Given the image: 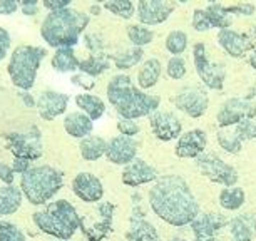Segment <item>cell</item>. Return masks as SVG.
Instances as JSON below:
<instances>
[{
  "instance_id": "obj_35",
  "label": "cell",
  "mask_w": 256,
  "mask_h": 241,
  "mask_svg": "<svg viewBox=\"0 0 256 241\" xmlns=\"http://www.w3.org/2000/svg\"><path fill=\"white\" fill-rule=\"evenodd\" d=\"M102 8L124 18V20H129V18L136 16V6L132 2H129V0H109V2H104Z\"/></svg>"
},
{
  "instance_id": "obj_25",
  "label": "cell",
  "mask_w": 256,
  "mask_h": 241,
  "mask_svg": "<svg viewBox=\"0 0 256 241\" xmlns=\"http://www.w3.org/2000/svg\"><path fill=\"white\" fill-rule=\"evenodd\" d=\"M161 62L158 59H148L138 72V88L141 90L154 88L161 79Z\"/></svg>"
},
{
  "instance_id": "obj_8",
  "label": "cell",
  "mask_w": 256,
  "mask_h": 241,
  "mask_svg": "<svg viewBox=\"0 0 256 241\" xmlns=\"http://www.w3.org/2000/svg\"><path fill=\"white\" fill-rule=\"evenodd\" d=\"M116 206L108 201L98 204L96 213L90 216H80V231L88 241H102L112 230Z\"/></svg>"
},
{
  "instance_id": "obj_9",
  "label": "cell",
  "mask_w": 256,
  "mask_h": 241,
  "mask_svg": "<svg viewBox=\"0 0 256 241\" xmlns=\"http://www.w3.org/2000/svg\"><path fill=\"white\" fill-rule=\"evenodd\" d=\"M192 60H194V69L198 77L202 80V84L208 89L221 90L224 88L226 72L220 64H214L208 59L206 46L202 42H196L192 46Z\"/></svg>"
},
{
  "instance_id": "obj_33",
  "label": "cell",
  "mask_w": 256,
  "mask_h": 241,
  "mask_svg": "<svg viewBox=\"0 0 256 241\" xmlns=\"http://www.w3.org/2000/svg\"><path fill=\"white\" fill-rule=\"evenodd\" d=\"M142 57H144V50L141 47H129V49H124L118 52L116 56H112V62L118 69L126 70L138 66L142 60Z\"/></svg>"
},
{
  "instance_id": "obj_32",
  "label": "cell",
  "mask_w": 256,
  "mask_h": 241,
  "mask_svg": "<svg viewBox=\"0 0 256 241\" xmlns=\"http://www.w3.org/2000/svg\"><path fill=\"white\" fill-rule=\"evenodd\" d=\"M204 14H206V18L210 22L211 28H220V30H226V28L231 27L233 24V18L231 16L224 12V8L221 4H210L206 8H204Z\"/></svg>"
},
{
  "instance_id": "obj_38",
  "label": "cell",
  "mask_w": 256,
  "mask_h": 241,
  "mask_svg": "<svg viewBox=\"0 0 256 241\" xmlns=\"http://www.w3.org/2000/svg\"><path fill=\"white\" fill-rule=\"evenodd\" d=\"M231 132L234 134V138L241 144L244 141H251V139H256V122H253V120H243V122L236 124Z\"/></svg>"
},
{
  "instance_id": "obj_15",
  "label": "cell",
  "mask_w": 256,
  "mask_h": 241,
  "mask_svg": "<svg viewBox=\"0 0 256 241\" xmlns=\"http://www.w3.org/2000/svg\"><path fill=\"white\" fill-rule=\"evenodd\" d=\"M146 213L139 206V201H134V210L131 213V223L129 230L126 231L128 241H161L158 228L146 220Z\"/></svg>"
},
{
  "instance_id": "obj_12",
  "label": "cell",
  "mask_w": 256,
  "mask_h": 241,
  "mask_svg": "<svg viewBox=\"0 0 256 241\" xmlns=\"http://www.w3.org/2000/svg\"><path fill=\"white\" fill-rule=\"evenodd\" d=\"M172 102H174L178 109L188 114L190 118L198 119L206 114L208 106H210V98H208V92L202 88L188 86V88L178 90Z\"/></svg>"
},
{
  "instance_id": "obj_13",
  "label": "cell",
  "mask_w": 256,
  "mask_h": 241,
  "mask_svg": "<svg viewBox=\"0 0 256 241\" xmlns=\"http://www.w3.org/2000/svg\"><path fill=\"white\" fill-rule=\"evenodd\" d=\"M149 124L151 129L159 141H172V139H180L182 134V124L180 118L168 110H156L149 116Z\"/></svg>"
},
{
  "instance_id": "obj_46",
  "label": "cell",
  "mask_w": 256,
  "mask_h": 241,
  "mask_svg": "<svg viewBox=\"0 0 256 241\" xmlns=\"http://www.w3.org/2000/svg\"><path fill=\"white\" fill-rule=\"evenodd\" d=\"M42 6L49 12H59V10H64L67 7H70V0H44Z\"/></svg>"
},
{
  "instance_id": "obj_36",
  "label": "cell",
  "mask_w": 256,
  "mask_h": 241,
  "mask_svg": "<svg viewBox=\"0 0 256 241\" xmlns=\"http://www.w3.org/2000/svg\"><path fill=\"white\" fill-rule=\"evenodd\" d=\"M166 49L168 52L174 54V57H181L188 49V36L182 30H172L166 37Z\"/></svg>"
},
{
  "instance_id": "obj_18",
  "label": "cell",
  "mask_w": 256,
  "mask_h": 241,
  "mask_svg": "<svg viewBox=\"0 0 256 241\" xmlns=\"http://www.w3.org/2000/svg\"><path fill=\"white\" fill-rule=\"evenodd\" d=\"M230 224V220L220 213H200V216L191 223L192 234L196 241H206L216 238L221 230Z\"/></svg>"
},
{
  "instance_id": "obj_20",
  "label": "cell",
  "mask_w": 256,
  "mask_h": 241,
  "mask_svg": "<svg viewBox=\"0 0 256 241\" xmlns=\"http://www.w3.org/2000/svg\"><path fill=\"white\" fill-rule=\"evenodd\" d=\"M158 180H159L158 170L141 158H136L132 162H129L122 171V182L126 186H131V188L148 184V182H152Z\"/></svg>"
},
{
  "instance_id": "obj_16",
  "label": "cell",
  "mask_w": 256,
  "mask_h": 241,
  "mask_svg": "<svg viewBox=\"0 0 256 241\" xmlns=\"http://www.w3.org/2000/svg\"><path fill=\"white\" fill-rule=\"evenodd\" d=\"M138 141L134 138L116 136L108 141V149H106V158L109 162L118 166H128L138 156Z\"/></svg>"
},
{
  "instance_id": "obj_50",
  "label": "cell",
  "mask_w": 256,
  "mask_h": 241,
  "mask_svg": "<svg viewBox=\"0 0 256 241\" xmlns=\"http://www.w3.org/2000/svg\"><path fill=\"white\" fill-rule=\"evenodd\" d=\"M12 170L14 172H17V174H26V172L30 170V161H27V159H16L12 164Z\"/></svg>"
},
{
  "instance_id": "obj_23",
  "label": "cell",
  "mask_w": 256,
  "mask_h": 241,
  "mask_svg": "<svg viewBox=\"0 0 256 241\" xmlns=\"http://www.w3.org/2000/svg\"><path fill=\"white\" fill-rule=\"evenodd\" d=\"M230 233L233 241H253L256 236V218L251 213H243L230 220Z\"/></svg>"
},
{
  "instance_id": "obj_39",
  "label": "cell",
  "mask_w": 256,
  "mask_h": 241,
  "mask_svg": "<svg viewBox=\"0 0 256 241\" xmlns=\"http://www.w3.org/2000/svg\"><path fill=\"white\" fill-rule=\"evenodd\" d=\"M0 241H27L20 228L8 221H0Z\"/></svg>"
},
{
  "instance_id": "obj_11",
  "label": "cell",
  "mask_w": 256,
  "mask_h": 241,
  "mask_svg": "<svg viewBox=\"0 0 256 241\" xmlns=\"http://www.w3.org/2000/svg\"><path fill=\"white\" fill-rule=\"evenodd\" d=\"M6 139L16 159L36 161L42 156V136L38 128H30L27 132H10Z\"/></svg>"
},
{
  "instance_id": "obj_7",
  "label": "cell",
  "mask_w": 256,
  "mask_h": 241,
  "mask_svg": "<svg viewBox=\"0 0 256 241\" xmlns=\"http://www.w3.org/2000/svg\"><path fill=\"white\" fill-rule=\"evenodd\" d=\"M194 162L201 174L208 178L210 181L218 182V184L224 188H233L238 184V171L228 162H224L220 156H216V154L202 152L201 156L194 159Z\"/></svg>"
},
{
  "instance_id": "obj_2",
  "label": "cell",
  "mask_w": 256,
  "mask_h": 241,
  "mask_svg": "<svg viewBox=\"0 0 256 241\" xmlns=\"http://www.w3.org/2000/svg\"><path fill=\"white\" fill-rule=\"evenodd\" d=\"M108 100L114 106L122 119H138L144 116L156 112L161 98L159 96L146 94L138 86H134L132 79L126 74L114 76L108 84Z\"/></svg>"
},
{
  "instance_id": "obj_26",
  "label": "cell",
  "mask_w": 256,
  "mask_h": 241,
  "mask_svg": "<svg viewBox=\"0 0 256 241\" xmlns=\"http://www.w3.org/2000/svg\"><path fill=\"white\" fill-rule=\"evenodd\" d=\"M22 204V190L14 184L0 188V216L14 214Z\"/></svg>"
},
{
  "instance_id": "obj_40",
  "label": "cell",
  "mask_w": 256,
  "mask_h": 241,
  "mask_svg": "<svg viewBox=\"0 0 256 241\" xmlns=\"http://www.w3.org/2000/svg\"><path fill=\"white\" fill-rule=\"evenodd\" d=\"M186 60L182 57H171L168 60V67H166V72L171 79L174 80H180L182 77L186 76Z\"/></svg>"
},
{
  "instance_id": "obj_45",
  "label": "cell",
  "mask_w": 256,
  "mask_h": 241,
  "mask_svg": "<svg viewBox=\"0 0 256 241\" xmlns=\"http://www.w3.org/2000/svg\"><path fill=\"white\" fill-rule=\"evenodd\" d=\"M72 84L74 86H79V88L86 89V90H90L94 89L96 86V80H92L90 76H86V74H79V76H72Z\"/></svg>"
},
{
  "instance_id": "obj_21",
  "label": "cell",
  "mask_w": 256,
  "mask_h": 241,
  "mask_svg": "<svg viewBox=\"0 0 256 241\" xmlns=\"http://www.w3.org/2000/svg\"><path fill=\"white\" fill-rule=\"evenodd\" d=\"M208 136L202 129H191L184 134H181V138L178 139L174 152L178 158L182 159H196L201 156L206 149Z\"/></svg>"
},
{
  "instance_id": "obj_51",
  "label": "cell",
  "mask_w": 256,
  "mask_h": 241,
  "mask_svg": "<svg viewBox=\"0 0 256 241\" xmlns=\"http://www.w3.org/2000/svg\"><path fill=\"white\" fill-rule=\"evenodd\" d=\"M20 10L22 14H26V16H36L38 12V4L36 0H27V2L20 4Z\"/></svg>"
},
{
  "instance_id": "obj_6",
  "label": "cell",
  "mask_w": 256,
  "mask_h": 241,
  "mask_svg": "<svg viewBox=\"0 0 256 241\" xmlns=\"http://www.w3.org/2000/svg\"><path fill=\"white\" fill-rule=\"evenodd\" d=\"M47 50L38 46H18L12 52L7 72L16 88L28 90L36 84V77L42 60L46 59Z\"/></svg>"
},
{
  "instance_id": "obj_54",
  "label": "cell",
  "mask_w": 256,
  "mask_h": 241,
  "mask_svg": "<svg viewBox=\"0 0 256 241\" xmlns=\"http://www.w3.org/2000/svg\"><path fill=\"white\" fill-rule=\"evenodd\" d=\"M248 62H250V66L253 67V69L256 70V52H253V54L250 56V59H248Z\"/></svg>"
},
{
  "instance_id": "obj_24",
  "label": "cell",
  "mask_w": 256,
  "mask_h": 241,
  "mask_svg": "<svg viewBox=\"0 0 256 241\" xmlns=\"http://www.w3.org/2000/svg\"><path fill=\"white\" fill-rule=\"evenodd\" d=\"M64 129L72 138L86 139L92 132L94 124L92 119L89 116H86L84 112H70L64 118Z\"/></svg>"
},
{
  "instance_id": "obj_52",
  "label": "cell",
  "mask_w": 256,
  "mask_h": 241,
  "mask_svg": "<svg viewBox=\"0 0 256 241\" xmlns=\"http://www.w3.org/2000/svg\"><path fill=\"white\" fill-rule=\"evenodd\" d=\"M20 98H22L24 102H26V104L28 106V108H34V106L37 104L36 100H34V99L30 98V94H28V92H22V94H20Z\"/></svg>"
},
{
  "instance_id": "obj_58",
  "label": "cell",
  "mask_w": 256,
  "mask_h": 241,
  "mask_svg": "<svg viewBox=\"0 0 256 241\" xmlns=\"http://www.w3.org/2000/svg\"><path fill=\"white\" fill-rule=\"evenodd\" d=\"M254 34H256V26H254Z\"/></svg>"
},
{
  "instance_id": "obj_3",
  "label": "cell",
  "mask_w": 256,
  "mask_h": 241,
  "mask_svg": "<svg viewBox=\"0 0 256 241\" xmlns=\"http://www.w3.org/2000/svg\"><path fill=\"white\" fill-rule=\"evenodd\" d=\"M90 17L88 14L74 10L67 7L59 12H49L42 22L40 36L42 38L56 49L74 47L79 44V38L86 27L89 26Z\"/></svg>"
},
{
  "instance_id": "obj_30",
  "label": "cell",
  "mask_w": 256,
  "mask_h": 241,
  "mask_svg": "<svg viewBox=\"0 0 256 241\" xmlns=\"http://www.w3.org/2000/svg\"><path fill=\"white\" fill-rule=\"evenodd\" d=\"M110 66V57L100 54H90L88 59L79 62V70L82 74L90 76V77H98L102 74L104 70H108Z\"/></svg>"
},
{
  "instance_id": "obj_43",
  "label": "cell",
  "mask_w": 256,
  "mask_h": 241,
  "mask_svg": "<svg viewBox=\"0 0 256 241\" xmlns=\"http://www.w3.org/2000/svg\"><path fill=\"white\" fill-rule=\"evenodd\" d=\"M192 28L198 32H206L211 28L210 22H208V18H206L204 8H198V10H194V14H192Z\"/></svg>"
},
{
  "instance_id": "obj_56",
  "label": "cell",
  "mask_w": 256,
  "mask_h": 241,
  "mask_svg": "<svg viewBox=\"0 0 256 241\" xmlns=\"http://www.w3.org/2000/svg\"><path fill=\"white\" fill-rule=\"evenodd\" d=\"M206 241H221V240H218V238H211V240H206Z\"/></svg>"
},
{
  "instance_id": "obj_53",
  "label": "cell",
  "mask_w": 256,
  "mask_h": 241,
  "mask_svg": "<svg viewBox=\"0 0 256 241\" xmlns=\"http://www.w3.org/2000/svg\"><path fill=\"white\" fill-rule=\"evenodd\" d=\"M100 8H102V6H98V4H94V6H90V14H92V16H99Z\"/></svg>"
},
{
  "instance_id": "obj_49",
  "label": "cell",
  "mask_w": 256,
  "mask_h": 241,
  "mask_svg": "<svg viewBox=\"0 0 256 241\" xmlns=\"http://www.w3.org/2000/svg\"><path fill=\"white\" fill-rule=\"evenodd\" d=\"M20 7L14 0H0V16H12L17 12V8Z\"/></svg>"
},
{
  "instance_id": "obj_27",
  "label": "cell",
  "mask_w": 256,
  "mask_h": 241,
  "mask_svg": "<svg viewBox=\"0 0 256 241\" xmlns=\"http://www.w3.org/2000/svg\"><path fill=\"white\" fill-rule=\"evenodd\" d=\"M76 106L92 120H99L106 112L104 100L94 94H77Z\"/></svg>"
},
{
  "instance_id": "obj_34",
  "label": "cell",
  "mask_w": 256,
  "mask_h": 241,
  "mask_svg": "<svg viewBox=\"0 0 256 241\" xmlns=\"http://www.w3.org/2000/svg\"><path fill=\"white\" fill-rule=\"evenodd\" d=\"M126 34H128V38L131 40V44L134 47H142L151 44L154 38V32L149 27H144L141 24H131L126 28Z\"/></svg>"
},
{
  "instance_id": "obj_44",
  "label": "cell",
  "mask_w": 256,
  "mask_h": 241,
  "mask_svg": "<svg viewBox=\"0 0 256 241\" xmlns=\"http://www.w3.org/2000/svg\"><path fill=\"white\" fill-rule=\"evenodd\" d=\"M10 44H12V37L6 28L0 27V62L6 59L8 49H10Z\"/></svg>"
},
{
  "instance_id": "obj_1",
  "label": "cell",
  "mask_w": 256,
  "mask_h": 241,
  "mask_svg": "<svg viewBox=\"0 0 256 241\" xmlns=\"http://www.w3.org/2000/svg\"><path fill=\"white\" fill-rule=\"evenodd\" d=\"M151 210L171 226L191 224L200 216V203L190 184L180 174L159 176L149 190Z\"/></svg>"
},
{
  "instance_id": "obj_22",
  "label": "cell",
  "mask_w": 256,
  "mask_h": 241,
  "mask_svg": "<svg viewBox=\"0 0 256 241\" xmlns=\"http://www.w3.org/2000/svg\"><path fill=\"white\" fill-rule=\"evenodd\" d=\"M69 104V96L57 92V90H44L37 99L38 116L46 120H52L66 112Z\"/></svg>"
},
{
  "instance_id": "obj_4",
  "label": "cell",
  "mask_w": 256,
  "mask_h": 241,
  "mask_svg": "<svg viewBox=\"0 0 256 241\" xmlns=\"http://www.w3.org/2000/svg\"><path fill=\"white\" fill-rule=\"evenodd\" d=\"M34 224L42 233L60 241H69L80 230V216L67 200H57L32 216Z\"/></svg>"
},
{
  "instance_id": "obj_57",
  "label": "cell",
  "mask_w": 256,
  "mask_h": 241,
  "mask_svg": "<svg viewBox=\"0 0 256 241\" xmlns=\"http://www.w3.org/2000/svg\"><path fill=\"white\" fill-rule=\"evenodd\" d=\"M253 92H254V94H256V86H254V89H253Z\"/></svg>"
},
{
  "instance_id": "obj_10",
  "label": "cell",
  "mask_w": 256,
  "mask_h": 241,
  "mask_svg": "<svg viewBox=\"0 0 256 241\" xmlns=\"http://www.w3.org/2000/svg\"><path fill=\"white\" fill-rule=\"evenodd\" d=\"M256 118V104L246 98H231L221 104L216 114V120L221 129L233 128L243 120H251Z\"/></svg>"
},
{
  "instance_id": "obj_55",
  "label": "cell",
  "mask_w": 256,
  "mask_h": 241,
  "mask_svg": "<svg viewBox=\"0 0 256 241\" xmlns=\"http://www.w3.org/2000/svg\"><path fill=\"white\" fill-rule=\"evenodd\" d=\"M169 241H188V240H182V238H172V240H169Z\"/></svg>"
},
{
  "instance_id": "obj_31",
  "label": "cell",
  "mask_w": 256,
  "mask_h": 241,
  "mask_svg": "<svg viewBox=\"0 0 256 241\" xmlns=\"http://www.w3.org/2000/svg\"><path fill=\"white\" fill-rule=\"evenodd\" d=\"M246 194L243 188L233 186V188H224L220 192V206L226 211H238L241 206L244 204Z\"/></svg>"
},
{
  "instance_id": "obj_5",
  "label": "cell",
  "mask_w": 256,
  "mask_h": 241,
  "mask_svg": "<svg viewBox=\"0 0 256 241\" xmlns=\"http://www.w3.org/2000/svg\"><path fill=\"white\" fill-rule=\"evenodd\" d=\"M64 186V172L52 166L30 168L20 178V190L34 206L46 204Z\"/></svg>"
},
{
  "instance_id": "obj_14",
  "label": "cell",
  "mask_w": 256,
  "mask_h": 241,
  "mask_svg": "<svg viewBox=\"0 0 256 241\" xmlns=\"http://www.w3.org/2000/svg\"><path fill=\"white\" fill-rule=\"evenodd\" d=\"M174 10V4L164 0H141L136 6V17L141 26H158L166 22Z\"/></svg>"
},
{
  "instance_id": "obj_47",
  "label": "cell",
  "mask_w": 256,
  "mask_h": 241,
  "mask_svg": "<svg viewBox=\"0 0 256 241\" xmlns=\"http://www.w3.org/2000/svg\"><path fill=\"white\" fill-rule=\"evenodd\" d=\"M14 178H16V172H14L12 166L0 162V181H4L6 184H14Z\"/></svg>"
},
{
  "instance_id": "obj_41",
  "label": "cell",
  "mask_w": 256,
  "mask_h": 241,
  "mask_svg": "<svg viewBox=\"0 0 256 241\" xmlns=\"http://www.w3.org/2000/svg\"><path fill=\"white\" fill-rule=\"evenodd\" d=\"M228 16H253L256 6L253 4H238V6H223Z\"/></svg>"
},
{
  "instance_id": "obj_28",
  "label": "cell",
  "mask_w": 256,
  "mask_h": 241,
  "mask_svg": "<svg viewBox=\"0 0 256 241\" xmlns=\"http://www.w3.org/2000/svg\"><path fill=\"white\" fill-rule=\"evenodd\" d=\"M80 156L86 161H98L102 156H106V149H108V141L99 136H88L82 139L79 144Z\"/></svg>"
},
{
  "instance_id": "obj_42",
  "label": "cell",
  "mask_w": 256,
  "mask_h": 241,
  "mask_svg": "<svg viewBox=\"0 0 256 241\" xmlns=\"http://www.w3.org/2000/svg\"><path fill=\"white\" fill-rule=\"evenodd\" d=\"M118 131L120 136L126 138H134L136 134H139V126L136 124V120L131 119H120L118 122Z\"/></svg>"
},
{
  "instance_id": "obj_29",
  "label": "cell",
  "mask_w": 256,
  "mask_h": 241,
  "mask_svg": "<svg viewBox=\"0 0 256 241\" xmlns=\"http://www.w3.org/2000/svg\"><path fill=\"white\" fill-rule=\"evenodd\" d=\"M79 59L76 57L74 49L70 47H62V49H57L54 57H52V67L57 72H74L79 69Z\"/></svg>"
},
{
  "instance_id": "obj_37",
  "label": "cell",
  "mask_w": 256,
  "mask_h": 241,
  "mask_svg": "<svg viewBox=\"0 0 256 241\" xmlns=\"http://www.w3.org/2000/svg\"><path fill=\"white\" fill-rule=\"evenodd\" d=\"M218 142H220V146L230 154H238L241 151V148H243V144L234 138V134L230 131V128L220 129L218 131Z\"/></svg>"
},
{
  "instance_id": "obj_48",
  "label": "cell",
  "mask_w": 256,
  "mask_h": 241,
  "mask_svg": "<svg viewBox=\"0 0 256 241\" xmlns=\"http://www.w3.org/2000/svg\"><path fill=\"white\" fill-rule=\"evenodd\" d=\"M102 44H104V42L100 40V37L96 36V34H92V36H86V46L92 50V54H100Z\"/></svg>"
},
{
  "instance_id": "obj_19",
  "label": "cell",
  "mask_w": 256,
  "mask_h": 241,
  "mask_svg": "<svg viewBox=\"0 0 256 241\" xmlns=\"http://www.w3.org/2000/svg\"><path fill=\"white\" fill-rule=\"evenodd\" d=\"M218 44L223 47L224 52L231 56L233 59H243L250 50L254 49V42L246 36V34L234 32L231 28L220 30L218 34Z\"/></svg>"
},
{
  "instance_id": "obj_17",
  "label": "cell",
  "mask_w": 256,
  "mask_h": 241,
  "mask_svg": "<svg viewBox=\"0 0 256 241\" xmlns=\"http://www.w3.org/2000/svg\"><path fill=\"white\" fill-rule=\"evenodd\" d=\"M72 191L84 203H99L104 198V184L92 172H79L72 180Z\"/></svg>"
}]
</instances>
